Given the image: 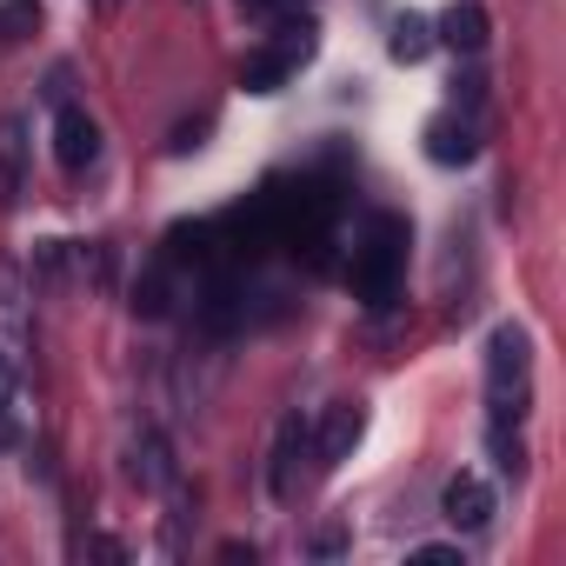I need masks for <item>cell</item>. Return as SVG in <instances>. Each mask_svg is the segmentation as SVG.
Wrapping results in <instances>:
<instances>
[{"mask_svg":"<svg viewBox=\"0 0 566 566\" xmlns=\"http://www.w3.org/2000/svg\"><path fill=\"white\" fill-rule=\"evenodd\" d=\"M407 220L400 213H374V227L360 233V247H354V266H347V280H354V301L360 307H387L394 301V287H400V266H407Z\"/></svg>","mask_w":566,"mask_h":566,"instance_id":"cell-1","label":"cell"},{"mask_svg":"<svg viewBox=\"0 0 566 566\" xmlns=\"http://www.w3.org/2000/svg\"><path fill=\"white\" fill-rule=\"evenodd\" d=\"M526 374H533L526 334H520V327H493V340H486V387H493V420H520V413H526Z\"/></svg>","mask_w":566,"mask_h":566,"instance_id":"cell-2","label":"cell"},{"mask_svg":"<svg viewBox=\"0 0 566 566\" xmlns=\"http://www.w3.org/2000/svg\"><path fill=\"white\" fill-rule=\"evenodd\" d=\"M440 513H447L460 533H480V526L493 520V486H486L480 473H453L447 493H440Z\"/></svg>","mask_w":566,"mask_h":566,"instance_id":"cell-3","label":"cell"},{"mask_svg":"<svg viewBox=\"0 0 566 566\" xmlns=\"http://www.w3.org/2000/svg\"><path fill=\"white\" fill-rule=\"evenodd\" d=\"M54 154H61L67 174L94 167V160H101V127H94L81 107H61V114H54Z\"/></svg>","mask_w":566,"mask_h":566,"instance_id":"cell-4","label":"cell"},{"mask_svg":"<svg viewBox=\"0 0 566 566\" xmlns=\"http://www.w3.org/2000/svg\"><path fill=\"white\" fill-rule=\"evenodd\" d=\"M301 453H307V420L287 413V420H280V433H273V467H266V493H273V500H287V493H294Z\"/></svg>","mask_w":566,"mask_h":566,"instance_id":"cell-5","label":"cell"},{"mask_svg":"<svg viewBox=\"0 0 566 566\" xmlns=\"http://www.w3.org/2000/svg\"><path fill=\"white\" fill-rule=\"evenodd\" d=\"M486 34H493V21H486V8H473V0H453V8L440 14V41L460 48V54H480Z\"/></svg>","mask_w":566,"mask_h":566,"instance_id":"cell-6","label":"cell"},{"mask_svg":"<svg viewBox=\"0 0 566 566\" xmlns=\"http://www.w3.org/2000/svg\"><path fill=\"white\" fill-rule=\"evenodd\" d=\"M200 327H207V334H233V327H240V280H233V273L207 280V294H200Z\"/></svg>","mask_w":566,"mask_h":566,"instance_id":"cell-7","label":"cell"},{"mask_svg":"<svg viewBox=\"0 0 566 566\" xmlns=\"http://www.w3.org/2000/svg\"><path fill=\"white\" fill-rule=\"evenodd\" d=\"M354 447H360V407H334L321 427V467H340Z\"/></svg>","mask_w":566,"mask_h":566,"instance_id":"cell-8","label":"cell"},{"mask_svg":"<svg viewBox=\"0 0 566 566\" xmlns=\"http://www.w3.org/2000/svg\"><path fill=\"white\" fill-rule=\"evenodd\" d=\"M387 54H394L400 67L427 61V54H433V21H420V14H400V21H394V41H387Z\"/></svg>","mask_w":566,"mask_h":566,"instance_id":"cell-9","label":"cell"},{"mask_svg":"<svg viewBox=\"0 0 566 566\" xmlns=\"http://www.w3.org/2000/svg\"><path fill=\"white\" fill-rule=\"evenodd\" d=\"M287 74H294L287 54H280V48H260V54L240 67V87H247V94H280V81H287Z\"/></svg>","mask_w":566,"mask_h":566,"instance_id":"cell-10","label":"cell"},{"mask_svg":"<svg viewBox=\"0 0 566 566\" xmlns=\"http://www.w3.org/2000/svg\"><path fill=\"white\" fill-rule=\"evenodd\" d=\"M427 154H433L440 167H467V160H473V127L433 120V127H427Z\"/></svg>","mask_w":566,"mask_h":566,"instance_id":"cell-11","label":"cell"},{"mask_svg":"<svg viewBox=\"0 0 566 566\" xmlns=\"http://www.w3.org/2000/svg\"><path fill=\"white\" fill-rule=\"evenodd\" d=\"M134 480H140V486H167V480H174V467H167V447H160L154 433L134 447Z\"/></svg>","mask_w":566,"mask_h":566,"instance_id":"cell-12","label":"cell"},{"mask_svg":"<svg viewBox=\"0 0 566 566\" xmlns=\"http://www.w3.org/2000/svg\"><path fill=\"white\" fill-rule=\"evenodd\" d=\"M167 307H174V301H167V266H154L140 287H134V314H140V321H160Z\"/></svg>","mask_w":566,"mask_h":566,"instance_id":"cell-13","label":"cell"},{"mask_svg":"<svg viewBox=\"0 0 566 566\" xmlns=\"http://www.w3.org/2000/svg\"><path fill=\"white\" fill-rule=\"evenodd\" d=\"M41 28V8L34 0H8V8H0V41H28Z\"/></svg>","mask_w":566,"mask_h":566,"instance_id":"cell-14","label":"cell"},{"mask_svg":"<svg viewBox=\"0 0 566 566\" xmlns=\"http://www.w3.org/2000/svg\"><path fill=\"white\" fill-rule=\"evenodd\" d=\"M14 193H21V154L8 147V154H0V207H8Z\"/></svg>","mask_w":566,"mask_h":566,"instance_id":"cell-15","label":"cell"},{"mask_svg":"<svg viewBox=\"0 0 566 566\" xmlns=\"http://www.w3.org/2000/svg\"><path fill=\"white\" fill-rule=\"evenodd\" d=\"M413 566H460V546H413Z\"/></svg>","mask_w":566,"mask_h":566,"instance_id":"cell-16","label":"cell"},{"mask_svg":"<svg viewBox=\"0 0 566 566\" xmlns=\"http://www.w3.org/2000/svg\"><path fill=\"white\" fill-rule=\"evenodd\" d=\"M8 400H14V367H8V354H0V413H8Z\"/></svg>","mask_w":566,"mask_h":566,"instance_id":"cell-17","label":"cell"},{"mask_svg":"<svg viewBox=\"0 0 566 566\" xmlns=\"http://www.w3.org/2000/svg\"><path fill=\"white\" fill-rule=\"evenodd\" d=\"M247 8H301V0H247Z\"/></svg>","mask_w":566,"mask_h":566,"instance_id":"cell-18","label":"cell"},{"mask_svg":"<svg viewBox=\"0 0 566 566\" xmlns=\"http://www.w3.org/2000/svg\"><path fill=\"white\" fill-rule=\"evenodd\" d=\"M101 8H107V14H114V8H120V0H101Z\"/></svg>","mask_w":566,"mask_h":566,"instance_id":"cell-19","label":"cell"}]
</instances>
